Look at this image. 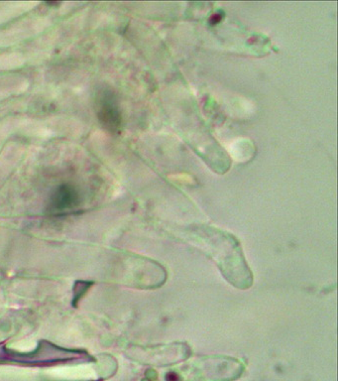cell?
Segmentation results:
<instances>
[{"mask_svg": "<svg viewBox=\"0 0 338 381\" xmlns=\"http://www.w3.org/2000/svg\"><path fill=\"white\" fill-rule=\"evenodd\" d=\"M90 356L84 350H72L59 347L47 341L39 342L34 352L20 353L8 349L0 344V362H18L25 364H54L65 361L88 359Z\"/></svg>", "mask_w": 338, "mask_h": 381, "instance_id": "6da1fadb", "label": "cell"}, {"mask_svg": "<svg viewBox=\"0 0 338 381\" xmlns=\"http://www.w3.org/2000/svg\"><path fill=\"white\" fill-rule=\"evenodd\" d=\"M97 117L102 126L109 131L115 132L119 129L121 116L111 94H105L102 96L97 111Z\"/></svg>", "mask_w": 338, "mask_h": 381, "instance_id": "7a4b0ae2", "label": "cell"}, {"mask_svg": "<svg viewBox=\"0 0 338 381\" xmlns=\"http://www.w3.org/2000/svg\"><path fill=\"white\" fill-rule=\"evenodd\" d=\"M78 195L69 185H62L55 190L51 198V209L55 213L70 209L78 205Z\"/></svg>", "mask_w": 338, "mask_h": 381, "instance_id": "3957f363", "label": "cell"}, {"mask_svg": "<svg viewBox=\"0 0 338 381\" xmlns=\"http://www.w3.org/2000/svg\"><path fill=\"white\" fill-rule=\"evenodd\" d=\"M90 285H92L91 282H84V281H78L75 284L73 287V300L72 304L75 305L78 303V301H80V299L83 297L84 294L86 293V291L90 288Z\"/></svg>", "mask_w": 338, "mask_h": 381, "instance_id": "277c9868", "label": "cell"}, {"mask_svg": "<svg viewBox=\"0 0 338 381\" xmlns=\"http://www.w3.org/2000/svg\"><path fill=\"white\" fill-rule=\"evenodd\" d=\"M167 380L168 381H178V376H177L176 374L174 373H171L170 374H168V376H167Z\"/></svg>", "mask_w": 338, "mask_h": 381, "instance_id": "5b68a950", "label": "cell"}]
</instances>
